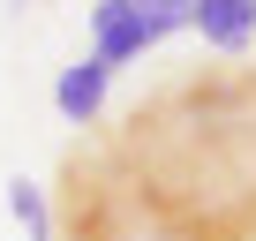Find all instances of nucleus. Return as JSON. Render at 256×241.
<instances>
[{"label":"nucleus","mask_w":256,"mask_h":241,"mask_svg":"<svg viewBox=\"0 0 256 241\" xmlns=\"http://www.w3.org/2000/svg\"><path fill=\"white\" fill-rule=\"evenodd\" d=\"M144 241H256V68H188L90 144Z\"/></svg>","instance_id":"obj_1"},{"label":"nucleus","mask_w":256,"mask_h":241,"mask_svg":"<svg viewBox=\"0 0 256 241\" xmlns=\"http://www.w3.org/2000/svg\"><path fill=\"white\" fill-rule=\"evenodd\" d=\"M158 38H166V30H158L151 16H136L128 0H90V53H98L106 68H128V60H144Z\"/></svg>","instance_id":"obj_2"},{"label":"nucleus","mask_w":256,"mask_h":241,"mask_svg":"<svg viewBox=\"0 0 256 241\" xmlns=\"http://www.w3.org/2000/svg\"><path fill=\"white\" fill-rule=\"evenodd\" d=\"M106 90H113V68H106L98 53H83V60L60 68V83H53V113L68 120V128H90V120L106 113Z\"/></svg>","instance_id":"obj_3"},{"label":"nucleus","mask_w":256,"mask_h":241,"mask_svg":"<svg viewBox=\"0 0 256 241\" xmlns=\"http://www.w3.org/2000/svg\"><path fill=\"white\" fill-rule=\"evenodd\" d=\"M188 30H196L211 53L241 60L248 38H256V0H188Z\"/></svg>","instance_id":"obj_4"},{"label":"nucleus","mask_w":256,"mask_h":241,"mask_svg":"<svg viewBox=\"0 0 256 241\" xmlns=\"http://www.w3.org/2000/svg\"><path fill=\"white\" fill-rule=\"evenodd\" d=\"M8 211H16V226L30 241H53V204H46L38 181H8Z\"/></svg>","instance_id":"obj_5"},{"label":"nucleus","mask_w":256,"mask_h":241,"mask_svg":"<svg viewBox=\"0 0 256 241\" xmlns=\"http://www.w3.org/2000/svg\"><path fill=\"white\" fill-rule=\"evenodd\" d=\"M128 8H136V16H151V23H158L166 38H174V30L188 23V0H128Z\"/></svg>","instance_id":"obj_6"},{"label":"nucleus","mask_w":256,"mask_h":241,"mask_svg":"<svg viewBox=\"0 0 256 241\" xmlns=\"http://www.w3.org/2000/svg\"><path fill=\"white\" fill-rule=\"evenodd\" d=\"M120 241H144V234H120Z\"/></svg>","instance_id":"obj_7"}]
</instances>
